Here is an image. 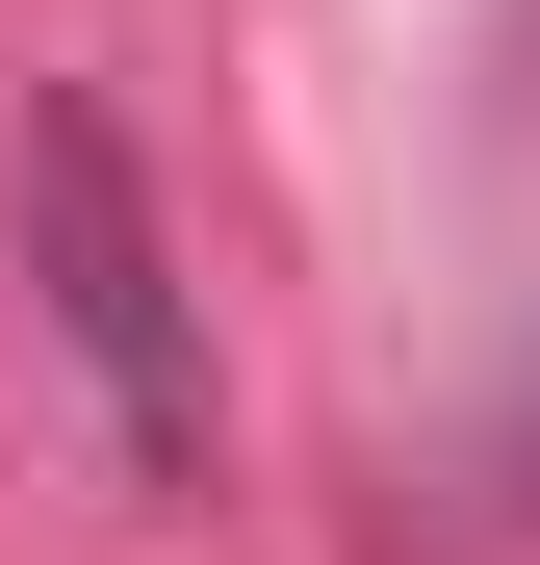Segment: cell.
<instances>
[{"instance_id":"1","label":"cell","mask_w":540,"mask_h":565,"mask_svg":"<svg viewBox=\"0 0 540 565\" xmlns=\"http://www.w3.org/2000/svg\"><path fill=\"white\" fill-rule=\"evenodd\" d=\"M27 257H52V334L104 360V437L129 462H207V334H180V257L129 206V129L104 104H27Z\"/></svg>"}]
</instances>
